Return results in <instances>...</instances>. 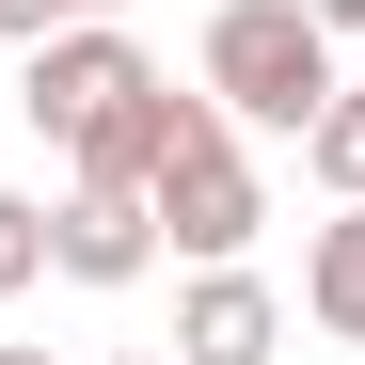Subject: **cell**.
<instances>
[{"instance_id":"cell-1","label":"cell","mask_w":365,"mask_h":365,"mask_svg":"<svg viewBox=\"0 0 365 365\" xmlns=\"http://www.w3.org/2000/svg\"><path fill=\"white\" fill-rule=\"evenodd\" d=\"M334 32H318V0H222L207 16V96L238 111V128H318V96H334Z\"/></svg>"},{"instance_id":"cell-2","label":"cell","mask_w":365,"mask_h":365,"mask_svg":"<svg viewBox=\"0 0 365 365\" xmlns=\"http://www.w3.org/2000/svg\"><path fill=\"white\" fill-rule=\"evenodd\" d=\"M143 191H159V238H175V255H255V222H270V191H255V159H238V111L207 96L191 111V128H175V159L143 175Z\"/></svg>"},{"instance_id":"cell-3","label":"cell","mask_w":365,"mask_h":365,"mask_svg":"<svg viewBox=\"0 0 365 365\" xmlns=\"http://www.w3.org/2000/svg\"><path fill=\"white\" fill-rule=\"evenodd\" d=\"M143 80H159V64H143V48L111 32V16H64V32L32 48V80H16V111H32L48 143H80L96 111H111V96H143Z\"/></svg>"},{"instance_id":"cell-4","label":"cell","mask_w":365,"mask_h":365,"mask_svg":"<svg viewBox=\"0 0 365 365\" xmlns=\"http://www.w3.org/2000/svg\"><path fill=\"white\" fill-rule=\"evenodd\" d=\"M48 270H64V286H143V270H159V191L80 175V191L48 207Z\"/></svg>"},{"instance_id":"cell-5","label":"cell","mask_w":365,"mask_h":365,"mask_svg":"<svg viewBox=\"0 0 365 365\" xmlns=\"http://www.w3.org/2000/svg\"><path fill=\"white\" fill-rule=\"evenodd\" d=\"M175 365H286V302L238 270V255H207L191 302H175Z\"/></svg>"},{"instance_id":"cell-6","label":"cell","mask_w":365,"mask_h":365,"mask_svg":"<svg viewBox=\"0 0 365 365\" xmlns=\"http://www.w3.org/2000/svg\"><path fill=\"white\" fill-rule=\"evenodd\" d=\"M191 111H207V96H175V80H143V96H111L96 128L64 143V159H80V175H128V191H143V175L175 159V128H191Z\"/></svg>"},{"instance_id":"cell-7","label":"cell","mask_w":365,"mask_h":365,"mask_svg":"<svg viewBox=\"0 0 365 365\" xmlns=\"http://www.w3.org/2000/svg\"><path fill=\"white\" fill-rule=\"evenodd\" d=\"M302 318L365 349V191H349V207H334L318 238H302Z\"/></svg>"},{"instance_id":"cell-8","label":"cell","mask_w":365,"mask_h":365,"mask_svg":"<svg viewBox=\"0 0 365 365\" xmlns=\"http://www.w3.org/2000/svg\"><path fill=\"white\" fill-rule=\"evenodd\" d=\"M302 159H318V191H334V207L365 191V80H334V96H318V128H302Z\"/></svg>"},{"instance_id":"cell-9","label":"cell","mask_w":365,"mask_h":365,"mask_svg":"<svg viewBox=\"0 0 365 365\" xmlns=\"http://www.w3.org/2000/svg\"><path fill=\"white\" fill-rule=\"evenodd\" d=\"M16 286H48V207L0 191V302H16Z\"/></svg>"},{"instance_id":"cell-10","label":"cell","mask_w":365,"mask_h":365,"mask_svg":"<svg viewBox=\"0 0 365 365\" xmlns=\"http://www.w3.org/2000/svg\"><path fill=\"white\" fill-rule=\"evenodd\" d=\"M0 32H16V48H48V32H64V0H0Z\"/></svg>"},{"instance_id":"cell-11","label":"cell","mask_w":365,"mask_h":365,"mask_svg":"<svg viewBox=\"0 0 365 365\" xmlns=\"http://www.w3.org/2000/svg\"><path fill=\"white\" fill-rule=\"evenodd\" d=\"M318 32H334V48H349V32H365V0H318Z\"/></svg>"},{"instance_id":"cell-12","label":"cell","mask_w":365,"mask_h":365,"mask_svg":"<svg viewBox=\"0 0 365 365\" xmlns=\"http://www.w3.org/2000/svg\"><path fill=\"white\" fill-rule=\"evenodd\" d=\"M64 16H128V0H64Z\"/></svg>"},{"instance_id":"cell-13","label":"cell","mask_w":365,"mask_h":365,"mask_svg":"<svg viewBox=\"0 0 365 365\" xmlns=\"http://www.w3.org/2000/svg\"><path fill=\"white\" fill-rule=\"evenodd\" d=\"M0 365H48V349H0Z\"/></svg>"},{"instance_id":"cell-14","label":"cell","mask_w":365,"mask_h":365,"mask_svg":"<svg viewBox=\"0 0 365 365\" xmlns=\"http://www.w3.org/2000/svg\"><path fill=\"white\" fill-rule=\"evenodd\" d=\"M143 365H175V349H143Z\"/></svg>"}]
</instances>
